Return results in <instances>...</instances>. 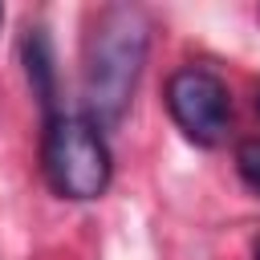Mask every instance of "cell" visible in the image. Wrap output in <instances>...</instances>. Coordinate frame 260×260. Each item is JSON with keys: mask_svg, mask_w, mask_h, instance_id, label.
I'll use <instances>...</instances> for the list:
<instances>
[{"mask_svg": "<svg viewBox=\"0 0 260 260\" xmlns=\"http://www.w3.org/2000/svg\"><path fill=\"white\" fill-rule=\"evenodd\" d=\"M150 49V20L138 4H106L81 49V102L85 118L102 130H114L138 89Z\"/></svg>", "mask_w": 260, "mask_h": 260, "instance_id": "1", "label": "cell"}, {"mask_svg": "<svg viewBox=\"0 0 260 260\" xmlns=\"http://www.w3.org/2000/svg\"><path fill=\"white\" fill-rule=\"evenodd\" d=\"M41 171L61 199H73V203L102 199L114 179V158L102 138V126L69 110H57L53 118H45Z\"/></svg>", "mask_w": 260, "mask_h": 260, "instance_id": "2", "label": "cell"}, {"mask_svg": "<svg viewBox=\"0 0 260 260\" xmlns=\"http://www.w3.org/2000/svg\"><path fill=\"white\" fill-rule=\"evenodd\" d=\"M167 114L195 146H215L232 122V98L219 73L203 65H183L167 77Z\"/></svg>", "mask_w": 260, "mask_h": 260, "instance_id": "3", "label": "cell"}, {"mask_svg": "<svg viewBox=\"0 0 260 260\" xmlns=\"http://www.w3.org/2000/svg\"><path fill=\"white\" fill-rule=\"evenodd\" d=\"M20 57H24V77H28V89L32 98L41 102L45 118L57 114V57H53V45H49V32L41 24H32L24 32V45H20Z\"/></svg>", "mask_w": 260, "mask_h": 260, "instance_id": "4", "label": "cell"}, {"mask_svg": "<svg viewBox=\"0 0 260 260\" xmlns=\"http://www.w3.org/2000/svg\"><path fill=\"white\" fill-rule=\"evenodd\" d=\"M236 171H240L244 187L260 195V138H244L236 146Z\"/></svg>", "mask_w": 260, "mask_h": 260, "instance_id": "5", "label": "cell"}, {"mask_svg": "<svg viewBox=\"0 0 260 260\" xmlns=\"http://www.w3.org/2000/svg\"><path fill=\"white\" fill-rule=\"evenodd\" d=\"M0 24H4V4H0Z\"/></svg>", "mask_w": 260, "mask_h": 260, "instance_id": "6", "label": "cell"}, {"mask_svg": "<svg viewBox=\"0 0 260 260\" xmlns=\"http://www.w3.org/2000/svg\"><path fill=\"white\" fill-rule=\"evenodd\" d=\"M256 110H260V93H256Z\"/></svg>", "mask_w": 260, "mask_h": 260, "instance_id": "7", "label": "cell"}, {"mask_svg": "<svg viewBox=\"0 0 260 260\" xmlns=\"http://www.w3.org/2000/svg\"><path fill=\"white\" fill-rule=\"evenodd\" d=\"M256 260H260V244H256Z\"/></svg>", "mask_w": 260, "mask_h": 260, "instance_id": "8", "label": "cell"}]
</instances>
